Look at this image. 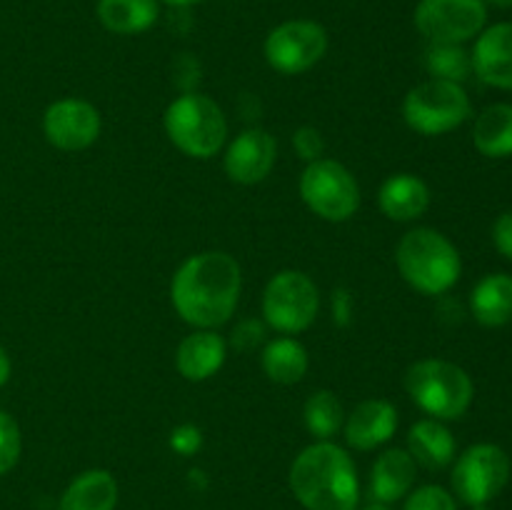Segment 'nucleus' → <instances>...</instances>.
<instances>
[{
	"mask_svg": "<svg viewBox=\"0 0 512 510\" xmlns=\"http://www.w3.org/2000/svg\"><path fill=\"white\" fill-rule=\"evenodd\" d=\"M240 265L223 250L193 255L175 273L170 298L185 323L195 328H218L230 315L240 298Z\"/></svg>",
	"mask_w": 512,
	"mask_h": 510,
	"instance_id": "nucleus-1",
	"label": "nucleus"
},
{
	"mask_svg": "<svg viewBox=\"0 0 512 510\" xmlns=\"http://www.w3.org/2000/svg\"><path fill=\"white\" fill-rule=\"evenodd\" d=\"M290 488L308 510H355L360 500L358 470L340 445H308L290 468Z\"/></svg>",
	"mask_w": 512,
	"mask_h": 510,
	"instance_id": "nucleus-2",
	"label": "nucleus"
},
{
	"mask_svg": "<svg viewBox=\"0 0 512 510\" xmlns=\"http://www.w3.org/2000/svg\"><path fill=\"white\" fill-rule=\"evenodd\" d=\"M400 275L425 295H443L458 283L460 253L443 233L433 228H415L403 235L395 250Z\"/></svg>",
	"mask_w": 512,
	"mask_h": 510,
	"instance_id": "nucleus-3",
	"label": "nucleus"
},
{
	"mask_svg": "<svg viewBox=\"0 0 512 510\" xmlns=\"http://www.w3.org/2000/svg\"><path fill=\"white\" fill-rule=\"evenodd\" d=\"M405 390L413 403L435 420H458L473 403V380L448 360H418L405 373Z\"/></svg>",
	"mask_w": 512,
	"mask_h": 510,
	"instance_id": "nucleus-4",
	"label": "nucleus"
},
{
	"mask_svg": "<svg viewBox=\"0 0 512 510\" xmlns=\"http://www.w3.org/2000/svg\"><path fill=\"white\" fill-rule=\"evenodd\" d=\"M170 143L190 158H210L228 138V120L215 100L200 93H185L165 110Z\"/></svg>",
	"mask_w": 512,
	"mask_h": 510,
	"instance_id": "nucleus-5",
	"label": "nucleus"
},
{
	"mask_svg": "<svg viewBox=\"0 0 512 510\" xmlns=\"http://www.w3.org/2000/svg\"><path fill=\"white\" fill-rule=\"evenodd\" d=\"M403 115L415 133L443 135L468 120L470 98L460 83L430 78L405 95Z\"/></svg>",
	"mask_w": 512,
	"mask_h": 510,
	"instance_id": "nucleus-6",
	"label": "nucleus"
},
{
	"mask_svg": "<svg viewBox=\"0 0 512 510\" xmlns=\"http://www.w3.org/2000/svg\"><path fill=\"white\" fill-rule=\"evenodd\" d=\"M300 195L315 215L330 223H343L360 208L358 180L343 163L330 158L308 163L300 175Z\"/></svg>",
	"mask_w": 512,
	"mask_h": 510,
	"instance_id": "nucleus-7",
	"label": "nucleus"
},
{
	"mask_svg": "<svg viewBox=\"0 0 512 510\" xmlns=\"http://www.w3.org/2000/svg\"><path fill=\"white\" fill-rule=\"evenodd\" d=\"M320 295L313 280L300 270H283L263 293V315L270 328L280 333H300L318 315Z\"/></svg>",
	"mask_w": 512,
	"mask_h": 510,
	"instance_id": "nucleus-8",
	"label": "nucleus"
},
{
	"mask_svg": "<svg viewBox=\"0 0 512 510\" xmlns=\"http://www.w3.org/2000/svg\"><path fill=\"white\" fill-rule=\"evenodd\" d=\"M510 480V458L500 445H470L453 470V490L465 505H488Z\"/></svg>",
	"mask_w": 512,
	"mask_h": 510,
	"instance_id": "nucleus-9",
	"label": "nucleus"
},
{
	"mask_svg": "<svg viewBox=\"0 0 512 510\" xmlns=\"http://www.w3.org/2000/svg\"><path fill=\"white\" fill-rule=\"evenodd\" d=\"M488 23L485 0H420L415 10V28L430 43H455L475 38Z\"/></svg>",
	"mask_w": 512,
	"mask_h": 510,
	"instance_id": "nucleus-10",
	"label": "nucleus"
},
{
	"mask_svg": "<svg viewBox=\"0 0 512 510\" xmlns=\"http://www.w3.org/2000/svg\"><path fill=\"white\" fill-rule=\"evenodd\" d=\"M328 50V33L313 20H288L265 40L270 68L283 75H298L313 68Z\"/></svg>",
	"mask_w": 512,
	"mask_h": 510,
	"instance_id": "nucleus-11",
	"label": "nucleus"
},
{
	"mask_svg": "<svg viewBox=\"0 0 512 510\" xmlns=\"http://www.w3.org/2000/svg\"><path fill=\"white\" fill-rule=\"evenodd\" d=\"M43 130L50 145L60 150H85L98 140L100 113L80 98L55 100L43 115Z\"/></svg>",
	"mask_w": 512,
	"mask_h": 510,
	"instance_id": "nucleus-12",
	"label": "nucleus"
},
{
	"mask_svg": "<svg viewBox=\"0 0 512 510\" xmlns=\"http://www.w3.org/2000/svg\"><path fill=\"white\" fill-rule=\"evenodd\" d=\"M275 158H278V145L273 135L260 128L245 130L230 143L225 153V173L235 183L255 185L268 178Z\"/></svg>",
	"mask_w": 512,
	"mask_h": 510,
	"instance_id": "nucleus-13",
	"label": "nucleus"
},
{
	"mask_svg": "<svg viewBox=\"0 0 512 510\" xmlns=\"http://www.w3.org/2000/svg\"><path fill=\"white\" fill-rule=\"evenodd\" d=\"M473 70L483 83L500 90H512V23L485 28L470 53Z\"/></svg>",
	"mask_w": 512,
	"mask_h": 510,
	"instance_id": "nucleus-14",
	"label": "nucleus"
},
{
	"mask_svg": "<svg viewBox=\"0 0 512 510\" xmlns=\"http://www.w3.org/2000/svg\"><path fill=\"white\" fill-rule=\"evenodd\" d=\"M398 428V410L390 400H363L345 420V440L355 450H373L388 443Z\"/></svg>",
	"mask_w": 512,
	"mask_h": 510,
	"instance_id": "nucleus-15",
	"label": "nucleus"
},
{
	"mask_svg": "<svg viewBox=\"0 0 512 510\" xmlns=\"http://www.w3.org/2000/svg\"><path fill=\"white\" fill-rule=\"evenodd\" d=\"M418 473V463L408 450L390 448L375 460L373 473H370V495L375 503L388 505L410 493Z\"/></svg>",
	"mask_w": 512,
	"mask_h": 510,
	"instance_id": "nucleus-16",
	"label": "nucleus"
},
{
	"mask_svg": "<svg viewBox=\"0 0 512 510\" xmlns=\"http://www.w3.org/2000/svg\"><path fill=\"white\" fill-rule=\"evenodd\" d=\"M225 353H228V345L220 335H215L213 330H198L178 345L175 365L185 380L200 383L223 368Z\"/></svg>",
	"mask_w": 512,
	"mask_h": 510,
	"instance_id": "nucleus-17",
	"label": "nucleus"
},
{
	"mask_svg": "<svg viewBox=\"0 0 512 510\" xmlns=\"http://www.w3.org/2000/svg\"><path fill=\"white\" fill-rule=\"evenodd\" d=\"M380 208L390 220L408 223L430 208V188L418 175H390L380 188Z\"/></svg>",
	"mask_w": 512,
	"mask_h": 510,
	"instance_id": "nucleus-18",
	"label": "nucleus"
},
{
	"mask_svg": "<svg viewBox=\"0 0 512 510\" xmlns=\"http://www.w3.org/2000/svg\"><path fill=\"white\" fill-rule=\"evenodd\" d=\"M408 453L423 468L443 470L455 458V438L440 420H418L408 433Z\"/></svg>",
	"mask_w": 512,
	"mask_h": 510,
	"instance_id": "nucleus-19",
	"label": "nucleus"
},
{
	"mask_svg": "<svg viewBox=\"0 0 512 510\" xmlns=\"http://www.w3.org/2000/svg\"><path fill=\"white\" fill-rule=\"evenodd\" d=\"M470 310L485 328H500L512 320V278L505 273L485 275L470 295Z\"/></svg>",
	"mask_w": 512,
	"mask_h": 510,
	"instance_id": "nucleus-20",
	"label": "nucleus"
},
{
	"mask_svg": "<svg viewBox=\"0 0 512 510\" xmlns=\"http://www.w3.org/2000/svg\"><path fill=\"white\" fill-rule=\"evenodd\" d=\"M118 483L108 470H88L78 475L60 498L58 510H115Z\"/></svg>",
	"mask_w": 512,
	"mask_h": 510,
	"instance_id": "nucleus-21",
	"label": "nucleus"
},
{
	"mask_svg": "<svg viewBox=\"0 0 512 510\" xmlns=\"http://www.w3.org/2000/svg\"><path fill=\"white\" fill-rule=\"evenodd\" d=\"M473 143L485 158H510L512 155V105H488L478 115L473 128Z\"/></svg>",
	"mask_w": 512,
	"mask_h": 510,
	"instance_id": "nucleus-22",
	"label": "nucleus"
},
{
	"mask_svg": "<svg viewBox=\"0 0 512 510\" xmlns=\"http://www.w3.org/2000/svg\"><path fill=\"white\" fill-rule=\"evenodd\" d=\"M98 18L110 33H143L158 20V3L155 0H100Z\"/></svg>",
	"mask_w": 512,
	"mask_h": 510,
	"instance_id": "nucleus-23",
	"label": "nucleus"
},
{
	"mask_svg": "<svg viewBox=\"0 0 512 510\" xmlns=\"http://www.w3.org/2000/svg\"><path fill=\"white\" fill-rule=\"evenodd\" d=\"M308 365V350L293 338H275L263 350V370L273 383H298L308 373Z\"/></svg>",
	"mask_w": 512,
	"mask_h": 510,
	"instance_id": "nucleus-24",
	"label": "nucleus"
},
{
	"mask_svg": "<svg viewBox=\"0 0 512 510\" xmlns=\"http://www.w3.org/2000/svg\"><path fill=\"white\" fill-rule=\"evenodd\" d=\"M303 418L315 438L328 440L343 428L345 410L343 405H340V400L335 398V393H330V390H318V393L310 395L308 403H305Z\"/></svg>",
	"mask_w": 512,
	"mask_h": 510,
	"instance_id": "nucleus-25",
	"label": "nucleus"
},
{
	"mask_svg": "<svg viewBox=\"0 0 512 510\" xmlns=\"http://www.w3.org/2000/svg\"><path fill=\"white\" fill-rule=\"evenodd\" d=\"M425 65L433 78L460 85L473 73V58L463 45L455 43H430L428 53H425Z\"/></svg>",
	"mask_w": 512,
	"mask_h": 510,
	"instance_id": "nucleus-26",
	"label": "nucleus"
},
{
	"mask_svg": "<svg viewBox=\"0 0 512 510\" xmlns=\"http://www.w3.org/2000/svg\"><path fill=\"white\" fill-rule=\"evenodd\" d=\"M20 428L5 410H0V475L10 473L20 458Z\"/></svg>",
	"mask_w": 512,
	"mask_h": 510,
	"instance_id": "nucleus-27",
	"label": "nucleus"
},
{
	"mask_svg": "<svg viewBox=\"0 0 512 510\" xmlns=\"http://www.w3.org/2000/svg\"><path fill=\"white\" fill-rule=\"evenodd\" d=\"M405 510H458L455 508V500L448 490H443L440 485H423V488L415 490L413 495L405 503Z\"/></svg>",
	"mask_w": 512,
	"mask_h": 510,
	"instance_id": "nucleus-28",
	"label": "nucleus"
},
{
	"mask_svg": "<svg viewBox=\"0 0 512 510\" xmlns=\"http://www.w3.org/2000/svg\"><path fill=\"white\" fill-rule=\"evenodd\" d=\"M293 145H295V150H298L300 158H305L308 163L323 158L325 140H323V135H320V130L310 128V125H303L300 130H295Z\"/></svg>",
	"mask_w": 512,
	"mask_h": 510,
	"instance_id": "nucleus-29",
	"label": "nucleus"
},
{
	"mask_svg": "<svg viewBox=\"0 0 512 510\" xmlns=\"http://www.w3.org/2000/svg\"><path fill=\"white\" fill-rule=\"evenodd\" d=\"M265 325L260 320H240L233 330V345L243 353L255 350L258 345L265 343Z\"/></svg>",
	"mask_w": 512,
	"mask_h": 510,
	"instance_id": "nucleus-30",
	"label": "nucleus"
},
{
	"mask_svg": "<svg viewBox=\"0 0 512 510\" xmlns=\"http://www.w3.org/2000/svg\"><path fill=\"white\" fill-rule=\"evenodd\" d=\"M170 445H173V450H178L180 455H193L198 453L200 445H203V435H200V430L195 428V425H180V428H175L173 435H170Z\"/></svg>",
	"mask_w": 512,
	"mask_h": 510,
	"instance_id": "nucleus-31",
	"label": "nucleus"
},
{
	"mask_svg": "<svg viewBox=\"0 0 512 510\" xmlns=\"http://www.w3.org/2000/svg\"><path fill=\"white\" fill-rule=\"evenodd\" d=\"M493 243L503 258L512 260V210L500 215L493 225Z\"/></svg>",
	"mask_w": 512,
	"mask_h": 510,
	"instance_id": "nucleus-32",
	"label": "nucleus"
},
{
	"mask_svg": "<svg viewBox=\"0 0 512 510\" xmlns=\"http://www.w3.org/2000/svg\"><path fill=\"white\" fill-rule=\"evenodd\" d=\"M350 315H353V298L345 288H338L333 293V320L338 325H348Z\"/></svg>",
	"mask_w": 512,
	"mask_h": 510,
	"instance_id": "nucleus-33",
	"label": "nucleus"
},
{
	"mask_svg": "<svg viewBox=\"0 0 512 510\" xmlns=\"http://www.w3.org/2000/svg\"><path fill=\"white\" fill-rule=\"evenodd\" d=\"M8 378H10V358H8V353L0 348V388L8 383Z\"/></svg>",
	"mask_w": 512,
	"mask_h": 510,
	"instance_id": "nucleus-34",
	"label": "nucleus"
},
{
	"mask_svg": "<svg viewBox=\"0 0 512 510\" xmlns=\"http://www.w3.org/2000/svg\"><path fill=\"white\" fill-rule=\"evenodd\" d=\"M485 5H495V8H512V0H485Z\"/></svg>",
	"mask_w": 512,
	"mask_h": 510,
	"instance_id": "nucleus-35",
	"label": "nucleus"
},
{
	"mask_svg": "<svg viewBox=\"0 0 512 510\" xmlns=\"http://www.w3.org/2000/svg\"><path fill=\"white\" fill-rule=\"evenodd\" d=\"M163 3H168V5H193V3H200V0H163Z\"/></svg>",
	"mask_w": 512,
	"mask_h": 510,
	"instance_id": "nucleus-36",
	"label": "nucleus"
},
{
	"mask_svg": "<svg viewBox=\"0 0 512 510\" xmlns=\"http://www.w3.org/2000/svg\"><path fill=\"white\" fill-rule=\"evenodd\" d=\"M363 510H390V508H388V505L378 503V505H368V508H363Z\"/></svg>",
	"mask_w": 512,
	"mask_h": 510,
	"instance_id": "nucleus-37",
	"label": "nucleus"
},
{
	"mask_svg": "<svg viewBox=\"0 0 512 510\" xmlns=\"http://www.w3.org/2000/svg\"><path fill=\"white\" fill-rule=\"evenodd\" d=\"M473 510H493V508H488V505H475Z\"/></svg>",
	"mask_w": 512,
	"mask_h": 510,
	"instance_id": "nucleus-38",
	"label": "nucleus"
}]
</instances>
